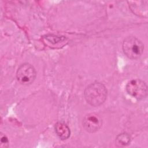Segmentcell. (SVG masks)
<instances>
[{
  "label": "cell",
  "mask_w": 148,
  "mask_h": 148,
  "mask_svg": "<svg viewBox=\"0 0 148 148\" xmlns=\"http://www.w3.org/2000/svg\"><path fill=\"white\" fill-rule=\"evenodd\" d=\"M36 72L34 66L28 63L21 64L16 72L18 82L23 85L31 84L35 79Z\"/></svg>",
  "instance_id": "277c9868"
},
{
  "label": "cell",
  "mask_w": 148,
  "mask_h": 148,
  "mask_svg": "<svg viewBox=\"0 0 148 148\" xmlns=\"http://www.w3.org/2000/svg\"><path fill=\"white\" fill-rule=\"evenodd\" d=\"M127 92L137 99H143L147 95V87L145 82L140 79H133L126 85Z\"/></svg>",
  "instance_id": "3957f363"
},
{
  "label": "cell",
  "mask_w": 148,
  "mask_h": 148,
  "mask_svg": "<svg viewBox=\"0 0 148 148\" xmlns=\"http://www.w3.org/2000/svg\"><path fill=\"white\" fill-rule=\"evenodd\" d=\"M9 140L8 138L5 135H3L1 134V147H8Z\"/></svg>",
  "instance_id": "ba28073f"
},
{
  "label": "cell",
  "mask_w": 148,
  "mask_h": 148,
  "mask_svg": "<svg viewBox=\"0 0 148 148\" xmlns=\"http://www.w3.org/2000/svg\"><path fill=\"white\" fill-rule=\"evenodd\" d=\"M102 121L101 117L94 113L87 114L83 120V126L84 130L89 132L97 131L102 126Z\"/></svg>",
  "instance_id": "5b68a950"
},
{
  "label": "cell",
  "mask_w": 148,
  "mask_h": 148,
  "mask_svg": "<svg viewBox=\"0 0 148 148\" xmlns=\"http://www.w3.org/2000/svg\"><path fill=\"white\" fill-rule=\"evenodd\" d=\"M122 48L124 54L129 58L134 60L139 58L143 53L144 45L135 36H128L123 42Z\"/></svg>",
  "instance_id": "7a4b0ae2"
},
{
  "label": "cell",
  "mask_w": 148,
  "mask_h": 148,
  "mask_svg": "<svg viewBox=\"0 0 148 148\" xmlns=\"http://www.w3.org/2000/svg\"><path fill=\"white\" fill-rule=\"evenodd\" d=\"M84 94L87 103L93 106H98L106 100L107 90L103 84L95 82L88 85Z\"/></svg>",
  "instance_id": "6da1fadb"
},
{
  "label": "cell",
  "mask_w": 148,
  "mask_h": 148,
  "mask_svg": "<svg viewBox=\"0 0 148 148\" xmlns=\"http://www.w3.org/2000/svg\"><path fill=\"white\" fill-rule=\"evenodd\" d=\"M55 131L58 136L62 140H65L70 136L69 128L63 122L59 121L56 124Z\"/></svg>",
  "instance_id": "8992f818"
},
{
  "label": "cell",
  "mask_w": 148,
  "mask_h": 148,
  "mask_svg": "<svg viewBox=\"0 0 148 148\" xmlns=\"http://www.w3.org/2000/svg\"><path fill=\"white\" fill-rule=\"evenodd\" d=\"M131 142V136L125 132L118 135L116 138V145L119 147L128 145Z\"/></svg>",
  "instance_id": "52a82bcc"
}]
</instances>
